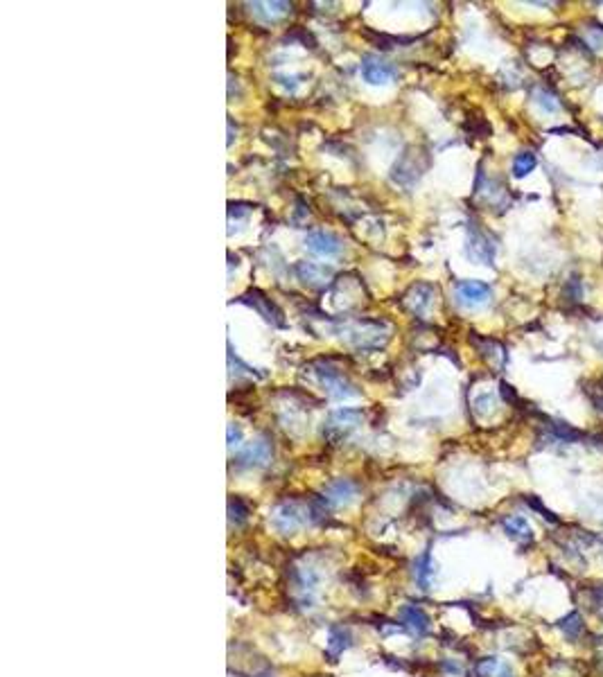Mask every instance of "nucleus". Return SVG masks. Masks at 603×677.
<instances>
[{"instance_id": "obj_1", "label": "nucleus", "mask_w": 603, "mask_h": 677, "mask_svg": "<svg viewBox=\"0 0 603 677\" xmlns=\"http://www.w3.org/2000/svg\"><path fill=\"white\" fill-rule=\"evenodd\" d=\"M314 368V377L317 382L326 388V393L335 400H350V397H357L359 391L348 382V379L339 373V368H335L330 361H317L312 366Z\"/></svg>"}, {"instance_id": "obj_2", "label": "nucleus", "mask_w": 603, "mask_h": 677, "mask_svg": "<svg viewBox=\"0 0 603 677\" xmlns=\"http://www.w3.org/2000/svg\"><path fill=\"white\" fill-rule=\"evenodd\" d=\"M362 422V411L359 409H339L332 411L330 418L323 424V436L332 442H341L348 438V433L353 431L357 424Z\"/></svg>"}, {"instance_id": "obj_3", "label": "nucleus", "mask_w": 603, "mask_h": 677, "mask_svg": "<svg viewBox=\"0 0 603 677\" xmlns=\"http://www.w3.org/2000/svg\"><path fill=\"white\" fill-rule=\"evenodd\" d=\"M269 521H272V526L281 533V535H292V533H296L303 526L305 517H303L301 508L294 501H283L272 510V517H269Z\"/></svg>"}, {"instance_id": "obj_4", "label": "nucleus", "mask_w": 603, "mask_h": 677, "mask_svg": "<svg viewBox=\"0 0 603 677\" xmlns=\"http://www.w3.org/2000/svg\"><path fill=\"white\" fill-rule=\"evenodd\" d=\"M240 303H245L249 307H254V310L263 316L267 323L276 325V328H283L285 325V316L281 312V307L276 303H272V298H267L260 289H251L245 296H240Z\"/></svg>"}, {"instance_id": "obj_5", "label": "nucleus", "mask_w": 603, "mask_h": 677, "mask_svg": "<svg viewBox=\"0 0 603 677\" xmlns=\"http://www.w3.org/2000/svg\"><path fill=\"white\" fill-rule=\"evenodd\" d=\"M490 296H493L490 285L481 283V280H461V283L456 285L459 303L463 307H470V310H474V307H484L490 301Z\"/></svg>"}, {"instance_id": "obj_6", "label": "nucleus", "mask_w": 603, "mask_h": 677, "mask_svg": "<svg viewBox=\"0 0 603 677\" xmlns=\"http://www.w3.org/2000/svg\"><path fill=\"white\" fill-rule=\"evenodd\" d=\"M359 70H362L364 81H368L371 86H386L395 79V75H398V70H395L391 63L377 59L373 54H368V57L362 59Z\"/></svg>"}, {"instance_id": "obj_7", "label": "nucleus", "mask_w": 603, "mask_h": 677, "mask_svg": "<svg viewBox=\"0 0 603 677\" xmlns=\"http://www.w3.org/2000/svg\"><path fill=\"white\" fill-rule=\"evenodd\" d=\"M468 258L479 262V265H493L495 260V244L486 233H481L477 226L468 231Z\"/></svg>"}, {"instance_id": "obj_8", "label": "nucleus", "mask_w": 603, "mask_h": 677, "mask_svg": "<svg viewBox=\"0 0 603 677\" xmlns=\"http://www.w3.org/2000/svg\"><path fill=\"white\" fill-rule=\"evenodd\" d=\"M269 458H272V445H269V440L258 438L240 451L236 456V463L240 467H260V465H267Z\"/></svg>"}, {"instance_id": "obj_9", "label": "nucleus", "mask_w": 603, "mask_h": 677, "mask_svg": "<svg viewBox=\"0 0 603 677\" xmlns=\"http://www.w3.org/2000/svg\"><path fill=\"white\" fill-rule=\"evenodd\" d=\"M400 628L411 632L413 637H425L429 632V617L418 605H404L400 608Z\"/></svg>"}, {"instance_id": "obj_10", "label": "nucleus", "mask_w": 603, "mask_h": 677, "mask_svg": "<svg viewBox=\"0 0 603 677\" xmlns=\"http://www.w3.org/2000/svg\"><path fill=\"white\" fill-rule=\"evenodd\" d=\"M305 246L317 256H339L341 253V240L337 235L326 233V231H312L308 237H305Z\"/></svg>"}, {"instance_id": "obj_11", "label": "nucleus", "mask_w": 603, "mask_h": 677, "mask_svg": "<svg viewBox=\"0 0 603 677\" xmlns=\"http://www.w3.org/2000/svg\"><path fill=\"white\" fill-rule=\"evenodd\" d=\"M431 298H434V287L427 285V283H418V285H413L407 296H404V305L409 307V312L413 314H425L429 310V305H431Z\"/></svg>"}, {"instance_id": "obj_12", "label": "nucleus", "mask_w": 603, "mask_h": 677, "mask_svg": "<svg viewBox=\"0 0 603 677\" xmlns=\"http://www.w3.org/2000/svg\"><path fill=\"white\" fill-rule=\"evenodd\" d=\"M420 176V165L416 151H407L404 156L393 165V181L400 185H411Z\"/></svg>"}, {"instance_id": "obj_13", "label": "nucleus", "mask_w": 603, "mask_h": 677, "mask_svg": "<svg viewBox=\"0 0 603 677\" xmlns=\"http://www.w3.org/2000/svg\"><path fill=\"white\" fill-rule=\"evenodd\" d=\"M323 496H326L332 505H348L357 496V485L353 481H348V478H337V481L326 485Z\"/></svg>"}, {"instance_id": "obj_14", "label": "nucleus", "mask_w": 603, "mask_h": 677, "mask_svg": "<svg viewBox=\"0 0 603 677\" xmlns=\"http://www.w3.org/2000/svg\"><path fill=\"white\" fill-rule=\"evenodd\" d=\"M296 276H299L305 285L319 287V285H326L330 280L332 269L317 265V262H299V265H296Z\"/></svg>"}, {"instance_id": "obj_15", "label": "nucleus", "mask_w": 603, "mask_h": 677, "mask_svg": "<svg viewBox=\"0 0 603 677\" xmlns=\"http://www.w3.org/2000/svg\"><path fill=\"white\" fill-rule=\"evenodd\" d=\"M353 646V637L344 626H330L328 630V657L330 662H337L339 655H344V650Z\"/></svg>"}, {"instance_id": "obj_16", "label": "nucleus", "mask_w": 603, "mask_h": 677, "mask_svg": "<svg viewBox=\"0 0 603 677\" xmlns=\"http://www.w3.org/2000/svg\"><path fill=\"white\" fill-rule=\"evenodd\" d=\"M504 530H506V535L511 540H518V542H531L534 540V533H531V526L524 517H520V515H513V517H506L502 521Z\"/></svg>"}, {"instance_id": "obj_17", "label": "nucleus", "mask_w": 603, "mask_h": 677, "mask_svg": "<svg viewBox=\"0 0 603 677\" xmlns=\"http://www.w3.org/2000/svg\"><path fill=\"white\" fill-rule=\"evenodd\" d=\"M413 576H416V583L420 590H427L431 576H434V560H431L429 551H422V553L413 560Z\"/></svg>"}, {"instance_id": "obj_18", "label": "nucleus", "mask_w": 603, "mask_h": 677, "mask_svg": "<svg viewBox=\"0 0 603 677\" xmlns=\"http://www.w3.org/2000/svg\"><path fill=\"white\" fill-rule=\"evenodd\" d=\"M251 12L269 23V21H276V18H281L290 12V5L287 3H254L251 5Z\"/></svg>"}, {"instance_id": "obj_19", "label": "nucleus", "mask_w": 603, "mask_h": 677, "mask_svg": "<svg viewBox=\"0 0 603 677\" xmlns=\"http://www.w3.org/2000/svg\"><path fill=\"white\" fill-rule=\"evenodd\" d=\"M538 165V158H536V153H531V151H522L515 156V160H513V176L515 178H524L529 172H534Z\"/></svg>"}, {"instance_id": "obj_20", "label": "nucleus", "mask_w": 603, "mask_h": 677, "mask_svg": "<svg viewBox=\"0 0 603 677\" xmlns=\"http://www.w3.org/2000/svg\"><path fill=\"white\" fill-rule=\"evenodd\" d=\"M549 424V431L554 433V438L556 440H563V442H576V440H581L583 438V433L579 429H574L570 427L567 422H552V420H547Z\"/></svg>"}, {"instance_id": "obj_21", "label": "nucleus", "mask_w": 603, "mask_h": 677, "mask_svg": "<svg viewBox=\"0 0 603 677\" xmlns=\"http://www.w3.org/2000/svg\"><path fill=\"white\" fill-rule=\"evenodd\" d=\"M558 626H561L563 635L567 639H579L581 632H583V619H581L579 612H570L561 623H558Z\"/></svg>"}, {"instance_id": "obj_22", "label": "nucleus", "mask_w": 603, "mask_h": 677, "mask_svg": "<svg viewBox=\"0 0 603 677\" xmlns=\"http://www.w3.org/2000/svg\"><path fill=\"white\" fill-rule=\"evenodd\" d=\"M534 102H536L540 108H543V111H547V113H556L558 108H561V102H558V99H556V95H554V93H549V90L543 88V86H538V88L534 90Z\"/></svg>"}, {"instance_id": "obj_23", "label": "nucleus", "mask_w": 603, "mask_h": 677, "mask_svg": "<svg viewBox=\"0 0 603 677\" xmlns=\"http://www.w3.org/2000/svg\"><path fill=\"white\" fill-rule=\"evenodd\" d=\"M583 391L590 397L594 409L603 411V379H588V382L583 384Z\"/></svg>"}, {"instance_id": "obj_24", "label": "nucleus", "mask_w": 603, "mask_h": 677, "mask_svg": "<svg viewBox=\"0 0 603 677\" xmlns=\"http://www.w3.org/2000/svg\"><path fill=\"white\" fill-rule=\"evenodd\" d=\"M563 298H565V303H570V305L581 303V298H583V285H581V278L579 276H572L565 283V287H563Z\"/></svg>"}, {"instance_id": "obj_25", "label": "nucleus", "mask_w": 603, "mask_h": 677, "mask_svg": "<svg viewBox=\"0 0 603 677\" xmlns=\"http://www.w3.org/2000/svg\"><path fill=\"white\" fill-rule=\"evenodd\" d=\"M249 505L240 499V496H233V499L229 501V519L231 524H245L247 517H249Z\"/></svg>"}, {"instance_id": "obj_26", "label": "nucleus", "mask_w": 603, "mask_h": 677, "mask_svg": "<svg viewBox=\"0 0 603 677\" xmlns=\"http://www.w3.org/2000/svg\"><path fill=\"white\" fill-rule=\"evenodd\" d=\"M497 668V657H484L474 664V675L477 677H490Z\"/></svg>"}, {"instance_id": "obj_27", "label": "nucleus", "mask_w": 603, "mask_h": 677, "mask_svg": "<svg viewBox=\"0 0 603 677\" xmlns=\"http://www.w3.org/2000/svg\"><path fill=\"white\" fill-rule=\"evenodd\" d=\"M527 503H529V505H531V508H534V510H538L540 515H543L545 519H549V521L558 524V517H554V512H552V510H547L545 505L540 503V499H536V496H527Z\"/></svg>"}, {"instance_id": "obj_28", "label": "nucleus", "mask_w": 603, "mask_h": 677, "mask_svg": "<svg viewBox=\"0 0 603 677\" xmlns=\"http://www.w3.org/2000/svg\"><path fill=\"white\" fill-rule=\"evenodd\" d=\"M240 440H242V431L236 424H229V447H238Z\"/></svg>"}, {"instance_id": "obj_29", "label": "nucleus", "mask_w": 603, "mask_h": 677, "mask_svg": "<svg viewBox=\"0 0 603 677\" xmlns=\"http://www.w3.org/2000/svg\"><path fill=\"white\" fill-rule=\"evenodd\" d=\"M502 393H504V397H506L509 402L515 400V391H513V386H509L506 382H502Z\"/></svg>"}, {"instance_id": "obj_30", "label": "nucleus", "mask_w": 603, "mask_h": 677, "mask_svg": "<svg viewBox=\"0 0 603 677\" xmlns=\"http://www.w3.org/2000/svg\"><path fill=\"white\" fill-rule=\"evenodd\" d=\"M443 668H445L447 673H452V675H459V673H461V668H459V664H454V662H445Z\"/></svg>"}, {"instance_id": "obj_31", "label": "nucleus", "mask_w": 603, "mask_h": 677, "mask_svg": "<svg viewBox=\"0 0 603 677\" xmlns=\"http://www.w3.org/2000/svg\"><path fill=\"white\" fill-rule=\"evenodd\" d=\"M499 675H502V677H513V673H511V668H509V666H504Z\"/></svg>"}, {"instance_id": "obj_32", "label": "nucleus", "mask_w": 603, "mask_h": 677, "mask_svg": "<svg viewBox=\"0 0 603 677\" xmlns=\"http://www.w3.org/2000/svg\"><path fill=\"white\" fill-rule=\"evenodd\" d=\"M326 677H330V675H326Z\"/></svg>"}]
</instances>
